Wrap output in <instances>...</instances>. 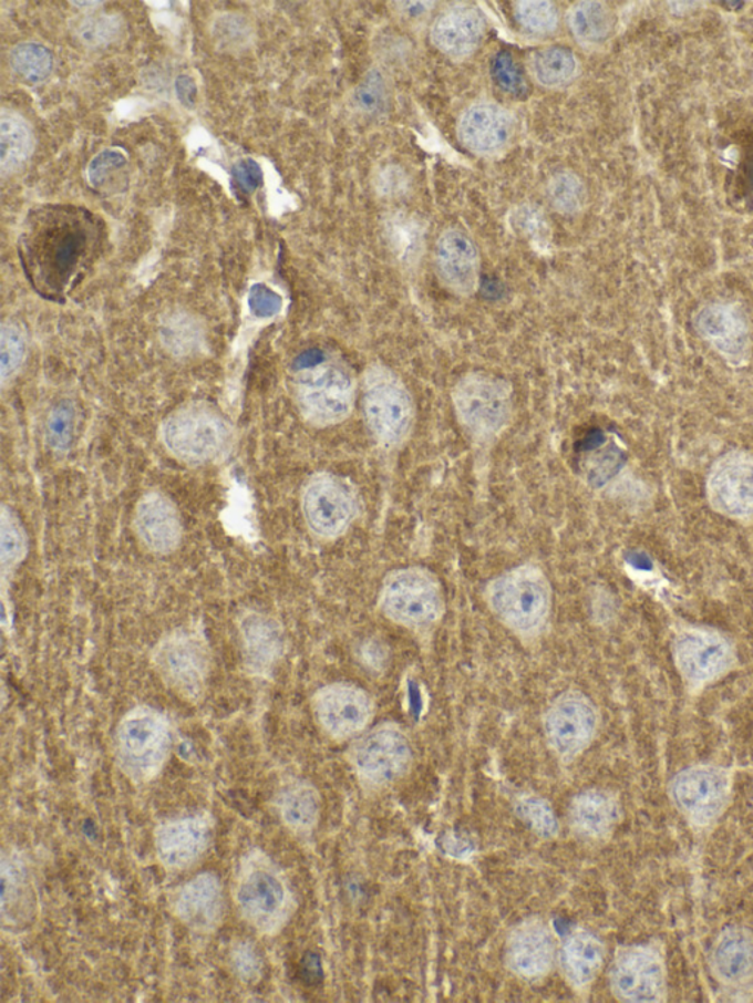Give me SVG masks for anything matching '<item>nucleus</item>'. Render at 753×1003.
<instances>
[{
	"label": "nucleus",
	"mask_w": 753,
	"mask_h": 1003,
	"mask_svg": "<svg viewBox=\"0 0 753 1003\" xmlns=\"http://www.w3.org/2000/svg\"><path fill=\"white\" fill-rule=\"evenodd\" d=\"M439 277L452 292L468 297L478 286V252L463 231L447 230L436 244Z\"/></svg>",
	"instance_id": "a211bd4d"
},
{
	"label": "nucleus",
	"mask_w": 753,
	"mask_h": 1003,
	"mask_svg": "<svg viewBox=\"0 0 753 1003\" xmlns=\"http://www.w3.org/2000/svg\"><path fill=\"white\" fill-rule=\"evenodd\" d=\"M452 401L461 424L478 438L497 436L513 415V389L488 374L465 375L456 384Z\"/></svg>",
	"instance_id": "0eeeda50"
},
{
	"label": "nucleus",
	"mask_w": 753,
	"mask_h": 1003,
	"mask_svg": "<svg viewBox=\"0 0 753 1003\" xmlns=\"http://www.w3.org/2000/svg\"><path fill=\"white\" fill-rule=\"evenodd\" d=\"M71 425H73V416H71L69 407L64 405L58 406V410L53 412L51 423H49L51 442L58 449L69 446Z\"/></svg>",
	"instance_id": "37998d69"
},
{
	"label": "nucleus",
	"mask_w": 753,
	"mask_h": 1003,
	"mask_svg": "<svg viewBox=\"0 0 753 1003\" xmlns=\"http://www.w3.org/2000/svg\"><path fill=\"white\" fill-rule=\"evenodd\" d=\"M403 7H406L405 12H410L411 15L416 17V15H421V13L427 11V9H429L427 7H432V4L423 3V2H408V3H403Z\"/></svg>",
	"instance_id": "09e8293b"
},
{
	"label": "nucleus",
	"mask_w": 753,
	"mask_h": 1003,
	"mask_svg": "<svg viewBox=\"0 0 753 1003\" xmlns=\"http://www.w3.org/2000/svg\"><path fill=\"white\" fill-rule=\"evenodd\" d=\"M125 164L127 158L120 151H103L89 165V180L93 186L105 185L107 178L123 169Z\"/></svg>",
	"instance_id": "ea45409f"
},
{
	"label": "nucleus",
	"mask_w": 753,
	"mask_h": 1003,
	"mask_svg": "<svg viewBox=\"0 0 753 1003\" xmlns=\"http://www.w3.org/2000/svg\"><path fill=\"white\" fill-rule=\"evenodd\" d=\"M484 20L477 9L451 8L437 17L432 27L434 46L454 58L473 53L482 43Z\"/></svg>",
	"instance_id": "412c9836"
},
{
	"label": "nucleus",
	"mask_w": 753,
	"mask_h": 1003,
	"mask_svg": "<svg viewBox=\"0 0 753 1003\" xmlns=\"http://www.w3.org/2000/svg\"><path fill=\"white\" fill-rule=\"evenodd\" d=\"M121 20L115 15L87 17L80 25V38L89 44H106L120 34Z\"/></svg>",
	"instance_id": "58836bf2"
},
{
	"label": "nucleus",
	"mask_w": 753,
	"mask_h": 1003,
	"mask_svg": "<svg viewBox=\"0 0 753 1003\" xmlns=\"http://www.w3.org/2000/svg\"><path fill=\"white\" fill-rule=\"evenodd\" d=\"M515 18L524 30L530 33H553L558 25V9L550 2H519Z\"/></svg>",
	"instance_id": "e433bc0d"
},
{
	"label": "nucleus",
	"mask_w": 753,
	"mask_h": 1003,
	"mask_svg": "<svg viewBox=\"0 0 753 1003\" xmlns=\"http://www.w3.org/2000/svg\"><path fill=\"white\" fill-rule=\"evenodd\" d=\"M613 993L621 1001L662 1003L668 1000L666 955L658 943L621 949L611 971Z\"/></svg>",
	"instance_id": "1a4fd4ad"
},
{
	"label": "nucleus",
	"mask_w": 753,
	"mask_h": 1003,
	"mask_svg": "<svg viewBox=\"0 0 753 1003\" xmlns=\"http://www.w3.org/2000/svg\"><path fill=\"white\" fill-rule=\"evenodd\" d=\"M568 25L581 43H600L611 34L612 12L600 2H580L569 11Z\"/></svg>",
	"instance_id": "c85d7f7f"
},
{
	"label": "nucleus",
	"mask_w": 753,
	"mask_h": 1003,
	"mask_svg": "<svg viewBox=\"0 0 753 1003\" xmlns=\"http://www.w3.org/2000/svg\"><path fill=\"white\" fill-rule=\"evenodd\" d=\"M358 110L365 114H379L388 103V91L383 77L376 71L370 73L353 93Z\"/></svg>",
	"instance_id": "4c0bfd02"
},
{
	"label": "nucleus",
	"mask_w": 753,
	"mask_h": 1003,
	"mask_svg": "<svg viewBox=\"0 0 753 1003\" xmlns=\"http://www.w3.org/2000/svg\"><path fill=\"white\" fill-rule=\"evenodd\" d=\"M176 93L183 105L186 107L195 106L197 96L195 80L188 77V75H180L176 82Z\"/></svg>",
	"instance_id": "de8ad7c7"
},
{
	"label": "nucleus",
	"mask_w": 753,
	"mask_h": 1003,
	"mask_svg": "<svg viewBox=\"0 0 753 1003\" xmlns=\"http://www.w3.org/2000/svg\"><path fill=\"white\" fill-rule=\"evenodd\" d=\"M161 339L164 347L174 356L187 358L196 355L204 347V331L199 322L193 320L187 313H173L161 325Z\"/></svg>",
	"instance_id": "c756f323"
},
{
	"label": "nucleus",
	"mask_w": 753,
	"mask_h": 1003,
	"mask_svg": "<svg viewBox=\"0 0 753 1003\" xmlns=\"http://www.w3.org/2000/svg\"><path fill=\"white\" fill-rule=\"evenodd\" d=\"M406 176L396 165H388L375 178V187L381 195L396 196L406 189Z\"/></svg>",
	"instance_id": "c03bdc74"
},
{
	"label": "nucleus",
	"mask_w": 753,
	"mask_h": 1003,
	"mask_svg": "<svg viewBox=\"0 0 753 1003\" xmlns=\"http://www.w3.org/2000/svg\"><path fill=\"white\" fill-rule=\"evenodd\" d=\"M0 539H2L0 540V561H2L3 577H7L22 561L27 550L25 532L16 515L7 506L2 509Z\"/></svg>",
	"instance_id": "473e14b6"
},
{
	"label": "nucleus",
	"mask_w": 753,
	"mask_h": 1003,
	"mask_svg": "<svg viewBox=\"0 0 753 1003\" xmlns=\"http://www.w3.org/2000/svg\"><path fill=\"white\" fill-rule=\"evenodd\" d=\"M362 406L367 425L381 446H399L410 436L414 402L405 384L385 366L367 370Z\"/></svg>",
	"instance_id": "39448f33"
},
{
	"label": "nucleus",
	"mask_w": 753,
	"mask_h": 1003,
	"mask_svg": "<svg viewBox=\"0 0 753 1003\" xmlns=\"http://www.w3.org/2000/svg\"><path fill=\"white\" fill-rule=\"evenodd\" d=\"M25 348V338L20 327L4 322L0 331V379L3 386L21 369Z\"/></svg>",
	"instance_id": "f704fd0d"
},
{
	"label": "nucleus",
	"mask_w": 753,
	"mask_h": 1003,
	"mask_svg": "<svg viewBox=\"0 0 753 1003\" xmlns=\"http://www.w3.org/2000/svg\"><path fill=\"white\" fill-rule=\"evenodd\" d=\"M698 329L715 348L729 356L742 355L750 343L746 321L736 309L711 304L698 317Z\"/></svg>",
	"instance_id": "5701e85b"
},
{
	"label": "nucleus",
	"mask_w": 753,
	"mask_h": 1003,
	"mask_svg": "<svg viewBox=\"0 0 753 1003\" xmlns=\"http://www.w3.org/2000/svg\"><path fill=\"white\" fill-rule=\"evenodd\" d=\"M353 761L358 769L371 780H393L405 773L410 765V743L396 728H376L358 742Z\"/></svg>",
	"instance_id": "4468645a"
},
{
	"label": "nucleus",
	"mask_w": 753,
	"mask_h": 1003,
	"mask_svg": "<svg viewBox=\"0 0 753 1003\" xmlns=\"http://www.w3.org/2000/svg\"><path fill=\"white\" fill-rule=\"evenodd\" d=\"M515 132L513 114L496 103H477L461 116L458 136L468 151L477 155L499 154L509 145Z\"/></svg>",
	"instance_id": "dca6fc26"
},
{
	"label": "nucleus",
	"mask_w": 753,
	"mask_h": 1003,
	"mask_svg": "<svg viewBox=\"0 0 753 1003\" xmlns=\"http://www.w3.org/2000/svg\"><path fill=\"white\" fill-rule=\"evenodd\" d=\"M487 602L502 624L522 638H533L548 624L553 589L540 568L519 566L491 581Z\"/></svg>",
	"instance_id": "f03ea898"
},
{
	"label": "nucleus",
	"mask_w": 753,
	"mask_h": 1003,
	"mask_svg": "<svg viewBox=\"0 0 753 1003\" xmlns=\"http://www.w3.org/2000/svg\"><path fill=\"white\" fill-rule=\"evenodd\" d=\"M164 741L163 725L151 715L134 716L123 730L125 754L143 765L154 763L158 758Z\"/></svg>",
	"instance_id": "b1692460"
},
{
	"label": "nucleus",
	"mask_w": 753,
	"mask_h": 1003,
	"mask_svg": "<svg viewBox=\"0 0 753 1003\" xmlns=\"http://www.w3.org/2000/svg\"><path fill=\"white\" fill-rule=\"evenodd\" d=\"M249 307L255 316L272 317L280 311L281 298L267 286L257 285L250 290Z\"/></svg>",
	"instance_id": "a19ab883"
},
{
	"label": "nucleus",
	"mask_w": 753,
	"mask_h": 1003,
	"mask_svg": "<svg viewBox=\"0 0 753 1003\" xmlns=\"http://www.w3.org/2000/svg\"><path fill=\"white\" fill-rule=\"evenodd\" d=\"M299 407L309 423L327 427L347 420L355 403V383L334 362L309 366L296 380Z\"/></svg>",
	"instance_id": "6e6552de"
},
{
	"label": "nucleus",
	"mask_w": 753,
	"mask_h": 1003,
	"mask_svg": "<svg viewBox=\"0 0 753 1003\" xmlns=\"http://www.w3.org/2000/svg\"><path fill=\"white\" fill-rule=\"evenodd\" d=\"M576 818L586 835L604 837L616 827L620 818V806L613 796L605 792H589L581 796L576 806Z\"/></svg>",
	"instance_id": "393cba45"
},
{
	"label": "nucleus",
	"mask_w": 753,
	"mask_h": 1003,
	"mask_svg": "<svg viewBox=\"0 0 753 1003\" xmlns=\"http://www.w3.org/2000/svg\"><path fill=\"white\" fill-rule=\"evenodd\" d=\"M677 666L685 682L705 686L732 669L734 653L724 638L705 630H690L677 639Z\"/></svg>",
	"instance_id": "f8f14e48"
},
{
	"label": "nucleus",
	"mask_w": 753,
	"mask_h": 1003,
	"mask_svg": "<svg viewBox=\"0 0 753 1003\" xmlns=\"http://www.w3.org/2000/svg\"><path fill=\"white\" fill-rule=\"evenodd\" d=\"M233 176L245 194H254L264 182L262 168L254 159L239 161L233 168Z\"/></svg>",
	"instance_id": "79ce46f5"
},
{
	"label": "nucleus",
	"mask_w": 753,
	"mask_h": 1003,
	"mask_svg": "<svg viewBox=\"0 0 753 1003\" xmlns=\"http://www.w3.org/2000/svg\"><path fill=\"white\" fill-rule=\"evenodd\" d=\"M318 715L334 736H349L369 723L371 702L360 689L331 686L318 697Z\"/></svg>",
	"instance_id": "aec40b11"
},
{
	"label": "nucleus",
	"mask_w": 753,
	"mask_h": 1003,
	"mask_svg": "<svg viewBox=\"0 0 753 1003\" xmlns=\"http://www.w3.org/2000/svg\"><path fill=\"white\" fill-rule=\"evenodd\" d=\"M548 196L554 208L564 214L577 213L585 204L586 192L580 178L571 173L557 174L548 186Z\"/></svg>",
	"instance_id": "c9c22d12"
},
{
	"label": "nucleus",
	"mask_w": 753,
	"mask_h": 1003,
	"mask_svg": "<svg viewBox=\"0 0 753 1003\" xmlns=\"http://www.w3.org/2000/svg\"><path fill=\"white\" fill-rule=\"evenodd\" d=\"M11 66L27 82L40 83L52 73V53L39 43L18 44L11 52Z\"/></svg>",
	"instance_id": "2f4dec72"
},
{
	"label": "nucleus",
	"mask_w": 753,
	"mask_h": 1003,
	"mask_svg": "<svg viewBox=\"0 0 753 1003\" xmlns=\"http://www.w3.org/2000/svg\"><path fill=\"white\" fill-rule=\"evenodd\" d=\"M604 949L598 940L589 935L574 939L567 948V965L569 974L577 983L586 984L595 979L602 965Z\"/></svg>",
	"instance_id": "7c9ffc66"
},
{
	"label": "nucleus",
	"mask_w": 753,
	"mask_h": 1003,
	"mask_svg": "<svg viewBox=\"0 0 753 1003\" xmlns=\"http://www.w3.org/2000/svg\"><path fill=\"white\" fill-rule=\"evenodd\" d=\"M491 74L493 82L502 92L514 97H524L528 93V82L522 64L513 53L499 51L492 58Z\"/></svg>",
	"instance_id": "72a5a7b5"
},
{
	"label": "nucleus",
	"mask_w": 753,
	"mask_h": 1003,
	"mask_svg": "<svg viewBox=\"0 0 753 1003\" xmlns=\"http://www.w3.org/2000/svg\"><path fill=\"white\" fill-rule=\"evenodd\" d=\"M33 147L29 125L18 115L3 114L0 120V168L3 174L17 172Z\"/></svg>",
	"instance_id": "bb28decb"
},
{
	"label": "nucleus",
	"mask_w": 753,
	"mask_h": 1003,
	"mask_svg": "<svg viewBox=\"0 0 753 1003\" xmlns=\"http://www.w3.org/2000/svg\"><path fill=\"white\" fill-rule=\"evenodd\" d=\"M379 601L389 620L410 629L432 625L445 612L442 585L432 572L420 567L390 572L381 585Z\"/></svg>",
	"instance_id": "7ed1b4c3"
},
{
	"label": "nucleus",
	"mask_w": 753,
	"mask_h": 1003,
	"mask_svg": "<svg viewBox=\"0 0 753 1003\" xmlns=\"http://www.w3.org/2000/svg\"><path fill=\"white\" fill-rule=\"evenodd\" d=\"M732 774L716 765L684 768L670 783L671 804L697 830H708L719 823L732 803Z\"/></svg>",
	"instance_id": "423d86ee"
},
{
	"label": "nucleus",
	"mask_w": 753,
	"mask_h": 1003,
	"mask_svg": "<svg viewBox=\"0 0 753 1003\" xmlns=\"http://www.w3.org/2000/svg\"><path fill=\"white\" fill-rule=\"evenodd\" d=\"M101 235V223L82 206L33 210L20 237L22 268L33 288L44 298L60 299L91 266Z\"/></svg>",
	"instance_id": "f257e3e1"
},
{
	"label": "nucleus",
	"mask_w": 753,
	"mask_h": 1003,
	"mask_svg": "<svg viewBox=\"0 0 753 1003\" xmlns=\"http://www.w3.org/2000/svg\"><path fill=\"white\" fill-rule=\"evenodd\" d=\"M532 73L541 86L563 87L576 77L577 60L567 48L540 49L532 58Z\"/></svg>",
	"instance_id": "cd10ccee"
},
{
	"label": "nucleus",
	"mask_w": 753,
	"mask_h": 1003,
	"mask_svg": "<svg viewBox=\"0 0 753 1003\" xmlns=\"http://www.w3.org/2000/svg\"><path fill=\"white\" fill-rule=\"evenodd\" d=\"M136 528L143 544L159 555L174 552L180 545L183 527L176 506L161 494H147L138 502Z\"/></svg>",
	"instance_id": "6ab92c4d"
},
{
	"label": "nucleus",
	"mask_w": 753,
	"mask_h": 1003,
	"mask_svg": "<svg viewBox=\"0 0 753 1003\" xmlns=\"http://www.w3.org/2000/svg\"><path fill=\"white\" fill-rule=\"evenodd\" d=\"M155 656L161 670L182 687L199 686L208 669V647L205 639L193 630L168 634L156 649Z\"/></svg>",
	"instance_id": "f3484780"
},
{
	"label": "nucleus",
	"mask_w": 753,
	"mask_h": 1003,
	"mask_svg": "<svg viewBox=\"0 0 753 1003\" xmlns=\"http://www.w3.org/2000/svg\"><path fill=\"white\" fill-rule=\"evenodd\" d=\"M161 436L165 447L187 464L218 459L228 449L230 427L217 411L204 403H193L169 415Z\"/></svg>",
	"instance_id": "20e7f679"
},
{
	"label": "nucleus",
	"mask_w": 753,
	"mask_h": 1003,
	"mask_svg": "<svg viewBox=\"0 0 753 1003\" xmlns=\"http://www.w3.org/2000/svg\"><path fill=\"white\" fill-rule=\"evenodd\" d=\"M299 975L305 983L309 984V986H313V984L321 982V962L316 953H308V955H305L302 962H300Z\"/></svg>",
	"instance_id": "a18cd8bd"
},
{
	"label": "nucleus",
	"mask_w": 753,
	"mask_h": 1003,
	"mask_svg": "<svg viewBox=\"0 0 753 1003\" xmlns=\"http://www.w3.org/2000/svg\"><path fill=\"white\" fill-rule=\"evenodd\" d=\"M712 505L730 517L753 514V458L733 454L721 459L708 485Z\"/></svg>",
	"instance_id": "2eb2a0df"
},
{
	"label": "nucleus",
	"mask_w": 753,
	"mask_h": 1003,
	"mask_svg": "<svg viewBox=\"0 0 753 1003\" xmlns=\"http://www.w3.org/2000/svg\"><path fill=\"white\" fill-rule=\"evenodd\" d=\"M305 521L322 539H336L351 527L357 517L355 494L342 478L317 474L302 495Z\"/></svg>",
	"instance_id": "9d476101"
},
{
	"label": "nucleus",
	"mask_w": 753,
	"mask_h": 1003,
	"mask_svg": "<svg viewBox=\"0 0 753 1003\" xmlns=\"http://www.w3.org/2000/svg\"><path fill=\"white\" fill-rule=\"evenodd\" d=\"M710 971L730 1000L752 1001L753 931L742 926L721 931L712 943Z\"/></svg>",
	"instance_id": "9b49d317"
},
{
	"label": "nucleus",
	"mask_w": 753,
	"mask_h": 1003,
	"mask_svg": "<svg viewBox=\"0 0 753 1003\" xmlns=\"http://www.w3.org/2000/svg\"><path fill=\"white\" fill-rule=\"evenodd\" d=\"M240 639L246 661L252 669H270L282 653L285 635L279 622L258 612H246L240 620Z\"/></svg>",
	"instance_id": "4be33fe9"
},
{
	"label": "nucleus",
	"mask_w": 753,
	"mask_h": 1003,
	"mask_svg": "<svg viewBox=\"0 0 753 1003\" xmlns=\"http://www.w3.org/2000/svg\"><path fill=\"white\" fill-rule=\"evenodd\" d=\"M246 25L244 22L236 20L235 17L226 18V20L219 22L217 25V33L221 35V40H227L231 35L233 44L241 42L246 38Z\"/></svg>",
	"instance_id": "49530a36"
},
{
	"label": "nucleus",
	"mask_w": 753,
	"mask_h": 1003,
	"mask_svg": "<svg viewBox=\"0 0 753 1003\" xmlns=\"http://www.w3.org/2000/svg\"><path fill=\"white\" fill-rule=\"evenodd\" d=\"M385 239L396 258L405 266H414L424 249V230L410 215L398 213L385 219Z\"/></svg>",
	"instance_id": "a878e982"
},
{
	"label": "nucleus",
	"mask_w": 753,
	"mask_h": 1003,
	"mask_svg": "<svg viewBox=\"0 0 753 1003\" xmlns=\"http://www.w3.org/2000/svg\"><path fill=\"white\" fill-rule=\"evenodd\" d=\"M598 715L581 695L559 697L546 715V736L559 755L573 758L585 751L596 733Z\"/></svg>",
	"instance_id": "ddd939ff"
}]
</instances>
